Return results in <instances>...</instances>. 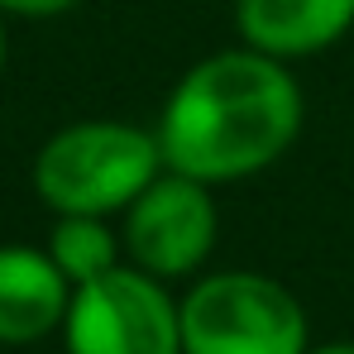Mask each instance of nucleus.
I'll return each mask as SVG.
<instances>
[{"mask_svg": "<svg viewBox=\"0 0 354 354\" xmlns=\"http://www.w3.org/2000/svg\"><path fill=\"white\" fill-rule=\"evenodd\" d=\"M44 249L53 254L62 278H67L72 288H82V283H91V278L120 268L124 239H120V230H111V216H58Z\"/></svg>", "mask_w": 354, "mask_h": 354, "instance_id": "8", "label": "nucleus"}, {"mask_svg": "<svg viewBox=\"0 0 354 354\" xmlns=\"http://www.w3.org/2000/svg\"><path fill=\"white\" fill-rule=\"evenodd\" d=\"M67 354H182V306L163 278L120 263L72 288L62 316Z\"/></svg>", "mask_w": 354, "mask_h": 354, "instance_id": "4", "label": "nucleus"}, {"mask_svg": "<svg viewBox=\"0 0 354 354\" xmlns=\"http://www.w3.org/2000/svg\"><path fill=\"white\" fill-rule=\"evenodd\" d=\"M5 62H10V34H5V15H0V82H5Z\"/></svg>", "mask_w": 354, "mask_h": 354, "instance_id": "11", "label": "nucleus"}, {"mask_svg": "<svg viewBox=\"0 0 354 354\" xmlns=\"http://www.w3.org/2000/svg\"><path fill=\"white\" fill-rule=\"evenodd\" d=\"M77 0H0V15L5 19H58Z\"/></svg>", "mask_w": 354, "mask_h": 354, "instance_id": "9", "label": "nucleus"}, {"mask_svg": "<svg viewBox=\"0 0 354 354\" xmlns=\"http://www.w3.org/2000/svg\"><path fill=\"white\" fill-rule=\"evenodd\" d=\"M182 306V354H306V311L278 278L230 268L206 273L177 301Z\"/></svg>", "mask_w": 354, "mask_h": 354, "instance_id": "3", "label": "nucleus"}, {"mask_svg": "<svg viewBox=\"0 0 354 354\" xmlns=\"http://www.w3.org/2000/svg\"><path fill=\"white\" fill-rule=\"evenodd\" d=\"M221 235V211L206 182L187 173H163L153 177L120 216V239L134 268L173 283V278H192Z\"/></svg>", "mask_w": 354, "mask_h": 354, "instance_id": "5", "label": "nucleus"}, {"mask_svg": "<svg viewBox=\"0 0 354 354\" xmlns=\"http://www.w3.org/2000/svg\"><path fill=\"white\" fill-rule=\"evenodd\" d=\"M306 354H354V340H330V345H311Z\"/></svg>", "mask_w": 354, "mask_h": 354, "instance_id": "10", "label": "nucleus"}, {"mask_svg": "<svg viewBox=\"0 0 354 354\" xmlns=\"http://www.w3.org/2000/svg\"><path fill=\"white\" fill-rule=\"evenodd\" d=\"M306 96L292 62L249 44L206 53L173 82L158 111V149L173 173L225 187L268 173L301 134Z\"/></svg>", "mask_w": 354, "mask_h": 354, "instance_id": "1", "label": "nucleus"}, {"mask_svg": "<svg viewBox=\"0 0 354 354\" xmlns=\"http://www.w3.org/2000/svg\"><path fill=\"white\" fill-rule=\"evenodd\" d=\"M354 29V0H235L239 44L268 58H316Z\"/></svg>", "mask_w": 354, "mask_h": 354, "instance_id": "6", "label": "nucleus"}, {"mask_svg": "<svg viewBox=\"0 0 354 354\" xmlns=\"http://www.w3.org/2000/svg\"><path fill=\"white\" fill-rule=\"evenodd\" d=\"M163 168L153 129L129 120H72L39 144L29 182L53 216H124Z\"/></svg>", "mask_w": 354, "mask_h": 354, "instance_id": "2", "label": "nucleus"}, {"mask_svg": "<svg viewBox=\"0 0 354 354\" xmlns=\"http://www.w3.org/2000/svg\"><path fill=\"white\" fill-rule=\"evenodd\" d=\"M72 283L48 249L0 244V345H39L62 330Z\"/></svg>", "mask_w": 354, "mask_h": 354, "instance_id": "7", "label": "nucleus"}]
</instances>
